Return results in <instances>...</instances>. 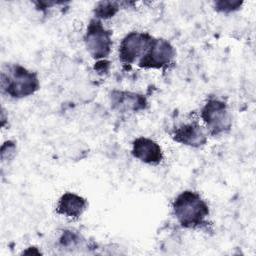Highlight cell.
<instances>
[{
    "label": "cell",
    "mask_w": 256,
    "mask_h": 256,
    "mask_svg": "<svg viewBox=\"0 0 256 256\" xmlns=\"http://www.w3.org/2000/svg\"><path fill=\"white\" fill-rule=\"evenodd\" d=\"M1 89L13 99L29 97L40 89L38 74L19 64L10 65L1 72Z\"/></svg>",
    "instance_id": "7a4b0ae2"
},
{
    "label": "cell",
    "mask_w": 256,
    "mask_h": 256,
    "mask_svg": "<svg viewBox=\"0 0 256 256\" xmlns=\"http://www.w3.org/2000/svg\"><path fill=\"white\" fill-rule=\"evenodd\" d=\"M154 37L147 32L133 31L128 33L119 46V60L124 65L139 61L150 47Z\"/></svg>",
    "instance_id": "8992f818"
},
{
    "label": "cell",
    "mask_w": 256,
    "mask_h": 256,
    "mask_svg": "<svg viewBox=\"0 0 256 256\" xmlns=\"http://www.w3.org/2000/svg\"><path fill=\"white\" fill-rule=\"evenodd\" d=\"M244 2L240 0H219L214 2V9L219 13L230 14L241 9Z\"/></svg>",
    "instance_id": "7c38bea8"
},
{
    "label": "cell",
    "mask_w": 256,
    "mask_h": 256,
    "mask_svg": "<svg viewBox=\"0 0 256 256\" xmlns=\"http://www.w3.org/2000/svg\"><path fill=\"white\" fill-rule=\"evenodd\" d=\"M16 155V143L13 141H7L2 145L1 148V160L5 162L6 160L11 161Z\"/></svg>",
    "instance_id": "4fadbf2b"
},
{
    "label": "cell",
    "mask_w": 256,
    "mask_h": 256,
    "mask_svg": "<svg viewBox=\"0 0 256 256\" xmlns=\"http://www.w3.org/2000/svg\"><path fill=\"white\" fill-rule=\"evenodd\" d=\"M200 117L209 135L221 136L232 128V114L228 104L217 97H210L200 111Z\"/></svg>",
    "instance_id": "3957f363"
},
{
    "label": "cell",
    "mask_w": 256,
    "mask_h": 256,
    "mask_svg": "<svg viewBox=\"0 0 256 256\" xmlns=\"http://www.w3.org/2000/svg\"><path fill=\"white\" fill-rule=\"evenodd\" d=\"M176 50L166 39L154 38L138 66L146 70H165L174 63Z\"/></svg>",
    "instance_id": "5b68a950"
},
{
    "label": "cell",
    "mask_w": 256,
    "mask_h": 256,
    "mask_svg": "<svg viewBox=\"0 0 256 256\" xmlns=\"http://www.w3.org/2000/svg\"><path fill=\"white\" fill-rule=\"evenodd\" d=\"M88 208V201L73 192L64 193L57 202L56 213L70 219H78Z\"/></svg>",
    "instance_id": "30bf717a"
},
{
    "label": "cell",
    "mask_w": 256,
    "mask_h": 256,
    "mask_svg": "<svg viewBox=\"0 0 256 256\" xmlns=\"http://www.w3.org/2000/svg\"><path fill=\"white\" fill-rule=\"evenodd\" d=\"M132 155L140 162L157 166L164 159V153L161 146L153 139L147 137H138L132 143Z\"/></svg>",
    "instance_id": "9c48e42d"
},
{
    "label": "cell",
    "mask_w": 256,
    "mask_h": 256,
    "mask_svg": "<svg viewBox=\"0 0 256 256\" xmlns=\"http://www.w3.org/2000/svg\"><path fill=\"white\" fill-rule=\"evenodd\" d=\"M208 136L206 128L195 119L180 123L171 132V137L175 142L192 148L204 146L208 141Z\"/></svg>",
    "instance_id": "52a82bcc"
},
{
    "label": "cell",
    "mask_w": 256,
    "mask_h": 256,
    "mask_svg": "<svg viewBox=\"0 0 256 256\" xmlns=\"http://www.w3.org/2000/svg\"><path fill=\"white\" fill-rule=\"evenodd\" d=\"M120 9V3L115 1L99 2L94 9V18L98 20H108L114 17Z\"/></svg>",
    "instance_id": "8fae6325"
},
{
    "label": "cell",
    "mask_w": 256,
    "mask_h": 256,
    "mask_svg": "<svg viewBox=\"0 0 256 256\" xmlns=\"http://www.w3.org/2000/svg\"><path fill=\"white\" fill-rule=\"evenodd\" d=\"M112 34V31L107 29L101 20L96 18L90 20L83 39L85 47L93 59L103 60L110 55L113 46Z\"/></svg>",
    "instance_id": "277c9868"
},
{
    "label": "cell",
    "mask_w": 256,
    "mask_h": 256,
    "mask_svg": "<svg viewBox=\"0 0 256 256\" xmlns=\"http://www.w3.org/2000/svg\"><path fill=\"white\" fill-rule=\"evenodd\" d=\"M172 211L182 228L203 229L209 224V205L198 192L191 190L181 192L173 200Z\"/></svg>",
    "instance_id": "6da1fadb"
},
{
    "label": "cell",
    "mask_w": 256,
    "mask_h": 256,
    "mask_svg": "<svg viewBox=\"0 0 256 256\" xmlns=\"http://www.w3.org/2000/svg\"><path fill=\"white\" fill-rule=\"evenodd\" d=\"M110 102L112 108L120 113H137L144 111L149 104L145 95L121 90H115L111 93Z\"/></svg>",
    "instance_id": "ba28073f"
}]
</instances>
